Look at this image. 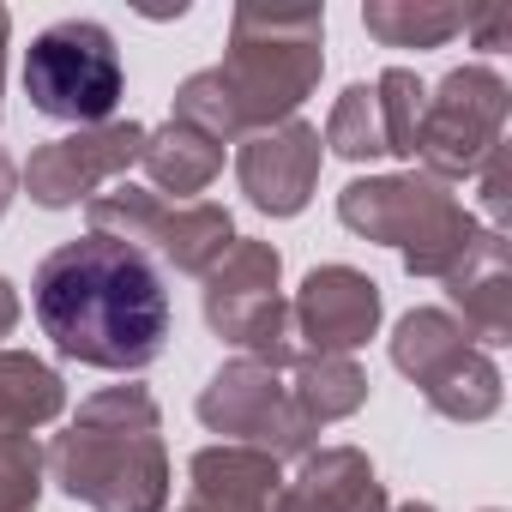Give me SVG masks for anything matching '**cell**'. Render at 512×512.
I'll return each mask as SVG.
<instances>
[{
	"mask_svg": "<svg viewBox=\"0 0 512 512\" xmlns=\"http://www.w3.org/2000/svg\"><path fill=\"white\" fill-rule=\"evenodd\" d=\"M464 31L476 37V49H506L512 43V7H482L464 19Z\"/></svg>",
	"mask_w": 512,
	"mask_h": 512,
	"instance_id": "d4e9b609",
	"label": "cell"
},
{
	"mask_svg": "<svg viewBox=\"0 0 512 512\" xmlns=\"http://www.w3.org/2000/svg\"><path fill=\"white\" fill-rule=\"evenodd\" d=\"M13 199H19V163H13L7 151H0V217L13 211Z\"/></svg>",
	"mask_w": 512,
	"mask_h": 512,
	"instance_id": "484cf974",
	"label": "cell"
},
{
	"mask_svg": "<svg viewBox=\"0 0 512 512\" xmlns=\"http://www.w3.org/2000/svg\"><path fill=\"white\" fill-rule=\"evenodd\" d=\"M392 512H434L428 500H404V506H392Z\"/></svg>",
	"mask_w": 512,
	"mask_h": 512,
	"instance_id": "f1b7e54d",
	"label": "cell"
},
{
	"mask_svg": "<svg viewBox=\"0 0 512 512\" xmlns=\"http://www.w3.org/2000/svg\"><path fill=\"white\" fill-rule=\"evenodd\" d=\"M320 163H326V145H320V127H308V121L266 127V133L241 139V151H235L241 193H247L253 211H266V217L308 211V199L320 187Z\"/></svg>",
	"mask_w": 512,
	"mask_h": 512,
	"instance_id": "4fadbf2b",
	"label": "cell"
},
{
	"mask_svg": "<svg viewBox=\"0 0 512 512\" xmlns=\"http://www.w3.org/2000/svg\"><path fill=\"white\" fill-rule=\"evenodd\" d=\"M13 326H19V290L13 278H0V338H13Z\"/></svg>",
	"mask_w": 512,
	"mask_h": 512,
	"instance_id": "4316f807",
	"label": "cell"
},
{
	"mask_svg": "<svg viewBox=\"0 0 512 512\" xmlns=\"http://www.w3.org/2000/svg\"><path fill=\"white\" fill-rule=\"evenodd\" d=\"M422 79L410 67H386L374 79V103H380V121H386V151L392 157H416V127H422Z\"/></svg>",
	"mask_w": 512,
	"mask_h": 512,
	"instance_id": "7402d4cb",
	"label": "cell"
},
{
	"mask_svg": "<svg viewBox=\"0 0 512 512\" xmlns=\"http://www.w3.org/2000/svg\"><path fill=\"white\" fill-rule=\"evenodd\" d=\"M67 410V380L25 356V350H0V428L7 434H37Z\"/></svg>",
	"mask_w": 512,
	"mask_h": 512,
	"instance_id": "ac0fdd59",
	"label": "cell"
},
{
	"mask_svg": "<svg viewBox=\"0 0 512 512\" xmlns=\"http://www.w3.org/2000/svg\"><path fill=\"white\" fill-rule=\"evenodd\" d=\"M205 326L223 344H235L247 362H266L278 374L302 356L284 302V253L272 241L235 235V247L205 272Z\"/></svg>",
	"mask_w": 512,
	"mask_h": 512,
	"instance_id": "5b68a950",
	"label": "cell"
},
{
	"mask_svg": "<svg viewBox=\"0 0 512 512\" xmlns=\"http://www.w3.org/2000/svg\"><path fill=\"white\" fill-rule=\"evenodd\" d=\"M488 512H494V506H488Z\"/></svg>",
	"mask_w": 512,
	"mask_h": 512,
	"instance_id": "f546056e",
	"label": "cell"
},
{
	"mask_svg": "<svg viewBox=\"0 0 512 512\" xmlns=\"http://www.w3.org/2000/svg\"><path fill=\"white\" fill-rule=\"evenodd\" d=\"M49 482L91 512H163L169 506V446L163 410L145 386H103L43 452Z\"/></svg>",
	"mask_w": 512,
	"mask_h": 512,
	"instance_id": "3957f363",
	"label": "cell"
},
{
	"mask_svg": "<svg viewBox=\"0 0 512 512\" xmlns=\"http://www.w3.org/2000/svg\"><path fill=\"white\" fill-rule=\"evenodd\" d=\"M392 368L416 380L428 410L446 422H488L506 398L494 356L476 350L470 332L446 308H410L392 326Z\"/></svg>",
	"mask_w": 512,
	"mask_h": 512,
	"instance_id": "52a82bcc",
	"label": "cell"
},
{
	"mask_svg": "<svg viewBox=\"0 0 512 512\" xmlns=\"http://www.w3.org/2000/svg\"><path fill=\"white\" fill-rule=\"evenodd\" d=\"M31 308L43 338H55L67 362L103 368V374H139L169 344V290L151 266V253L115 235L61 241L37 266Z\"/></svg>",
	"mask_w": 512,
	"mask_h": 512,
	"instance_id": "6da1fadb",
	"label": "cell"
},
{
	"mask_svg": "<svg viewBox=\"0 0 512 512\" xmlns=\"http://www.w3.org/2000/svg\"><path fill=\"white\" fill-rule=\"evenodd\" d=\"M464 7L452 0H368L362 7V25L374 43L386 49H440L464 31Z\"/></svg>",
	"mask_w": 512,
	"mask_h": 512,
	"instance_id": "ffe728a7",
	"label": "cell"
},
{
	"mask_svg": "<svg viewBox=\"0 0 512 512\" xmlns=\"http://www.w3.org/2000/svg\"><path fill=\"white\" fill-rule=\"evenodd\" d=\"M326 73V7H235L229 55L175 91V121L205 139H253L296 121Z\"/></svg>",
	"mask_w": 512,
	"mask_h": 512,
	"instance_id": "7a4b0ae2",
	"label": "cell"
},
{
	"mask_svg": "<svg viewBox=\"0 0 512 512\" xmlns=\"http://www.w3.org/2000/svg\"><path fill=\"white\" fill-rule=\"evenodd\" d=\"M43 500V446L37 434L0 428V512H37Z\"/></svg>",
	"mask_w": 512,
	"mask_h": 512,
	"instance_id": "603a6c76",
	"label": "cell"
},
{
	"mask_svg": "<svg viewBox=\"0 0 512 512\" xmlns=\"http://www.w3.org/2000/svg\"><path fill=\"white\" fill-rule=\"evenodd\" d=\"M320 145H332V151H338V157H350V163H368V157H392V151H386V121H380L374 85H350V91L332 103Z\"/></svg>",
	"mask_w": 512,
	"mask_h": 512,
	"instance_id": "44dd1931",
	"label": "cell"
},
{
	"mask_svg": "<svg viewBox=\"0 0 512 512\" xmlns=\"http://www.w3.org/2000/svg\"><path fill=\"white\" fill-rule=\"evenodd\" d=\"M506 79L494 67H452L428 97H422V127H416V157L422 175L434 181H464L488 163L494 145H506Z\"/></svg>",
	"mask_w": 512,
	"mask_h": 512,
	"instance_id": "9c48e42d",
	"label": "cell"
},
{
	"mask_svg": "<svg viewBox=\"0 0 512 512\" xmlns=\"http://www.w3.org/2000/svg\"><path fill=\"white\" fill-rule=\"evenodd\" d=\"M145 127L139 121H103V127H73L49 145L31 151V163L19 169V193H31L43 211H67V205H91L103 187H115L133 163H139Z\"/></svg>",
	"mask_w": 512,
	"mask_h": 512,
	"instance_id": "8fae6325",
	"label": "cell"
},
{
	"mask_svg": "<svg viewBox=\"0 0 512 512\" xmlns=\"http://www.w3.org/2000/svg\"><path fill=\"white\" fill-rule=\"evenodd\" d=\"M446 296H452L446 314L470 332L476 350L512 344V247H506L500 229H482L470 260L446 278Z\"/></svg>",
	"mask_w": 512,
	"mask_h": 512,
	"instance_id": "5bb4252c",
	"label": "cell"
},
{
	"mask_svg": "<svg viewBox=\"0 0 512 512\" xmlns=\"http://www.w3.org/2000/svg\"><path fill=\"white\" fill-rule=\"evenodd\" d=\"M278 488H284L278 458L217 440L187 458V500L175 512H272Z\"/></svg>",
	"mask_w": 512,
	"mask_h": 512,
	"instance_id": "9a60e30c",
	"label": "cell"
},
{
	"mask_svg": "<svg viewBox=\"0 0 512 512\" xmlns=\"http://www.w3.org/2000/svg\"><path fill=\"white\" fill-rule=\"evenodd\" d=\"M476 175H482V211H488V229L506 235V211H512V151L494 145L488 163H482Z\"/></svg>",
	"mask_w": 512,
	"mask_h": 512,
	"instance_id": "cb8c5ba5",
	"label": "cell"
},
{
	"mask_svg": "<svg viewBox=\"0 0 512 512\" xmlns=\"http://www.w3.org/2000/svg\"><path fill=\"white\" fill-rule=\"evenodd\" d=\"M139 169H145V181H151L157 193H175V205H187L193 193H205V187L223 175V145L169 115L163 127H145Z\"/></svg>",
	"mask_w": 512,
	"mask_h": 512,
	"instance_id": "e0dca14e",
	"label": "cell"
},
{
	"mask_svg": "<svg viewBox=\"0 0 512 512\" xmlns=\"http://www.w3.org/2000/svg\"><path fill=\"white\" fill-rule=\"evenodd\" d=\"M7 37H13V13L0 7V91H7Z\"/></svg>",
	"mask_w": 512,
	"mask_h": 512,
	"instance_id": "83f0119b",
	"label": "cell"
},
{
	"mask_svg": "<svg viewBox=\"0 0 512 512\" xmlns=\"http://www.w3.org/2000/svg\"><path fill=\"white\" fill-rule=\"evenodd\" d=\"M199 422L211 434H223V446H253L266 458H308L314 452V422L296 410L290 380L266 362H223L205 392H199Z\"/></svg>",
	"mask_w": 512,
	"mask_h": 512,
	"instance_id": "30bf717a",
	"label": "cell"
},
{
	"mask_svg": "<svg viewBox=\"0 0 512 512\" xmlns=\"http://www.w3.org/2000/svg\"><path fill=\"white\" fill-rule=\"evenodd\" d=\"M127 91V67L115 37L97 19H61L25 49V97L49 121L103 127Z\"/></svg>",
	"mask_w": 512,
	"mask_h": 512,
	"instance_id": "8992f818",
	"label": "cell"
},
{
	"mask_svg": "<svg viewBox=\"0 0 512 512\" xmlns=\"http://www.w3.org/2000/svg\"><path fill=\"white\" fill-rule=\"evenodd\" d=\"M338 223L356 229L362 241H380V247H398V260L410 278H452L470 247L482 241V223L464 211V199L422 175V169H404V175H362L338 193Z\"/></svg>",
	"mask_w": 512,
	"mask_h": 512,
	"instance_id": "277c9868",
	"label": "cell"
},
{
	"mask_svg": "<svg viewBox=\"0 0 512 512\" xmlns=\"http://www.w3.org/2000/svg\"><path fill=\"white\" fill-rule=\"evenodd\" d=\"M91 235H115L139 253H157L163 266H175L187 278H205L235 247V217L223 205H205V199L169 205L151 187L115 181L109 193L91 199Z\"/></svg>",
	"mask_w": 512,
	"mask_h": 512,
	"instance_id": "ba28073f",
	"label": "cell"
},
{
	"mask_svg": "<svg viewBox=\"0 0 512 512\" xmlns=\"http://www.w3.org/2000/svg\"><path fill=\"white\" fill-rule=\"evenodd\" d=\"M380 284L356 266H314L290 302L296 344L308 356H356L380 332Z\"/></svg>",
	"mask_w": 512,
	"mask_h": 512,
	"instance_id": "7c38bea8",
	"label": "cell"
},
{
	"mask_svg": "<svg viewBox=\"0 0 512 512\" xmlns=\"http://www.w3.org/2000/svg\"><path fill=\"white\" fill-rule=\"evenodd\" d=\"M272 512H392V500H386V482L374 476L368 452H356V446H320L278 488Z\"/></svg>",
	"mask_w": 512,
	"mask_h": 512,
	"instance_id": "2e32d148",
	"label": "cell"
},
{
	"mask_svg": "<svg viewBox=\"0 0 512 512\" xmlns=\"http://www.w3.org/2000/svg\"><path fill=\"white\" fill-rule=\"evenodd\" d=\"M290 398L314 428H326L368 404V374L356 368V356H308L302 350L290 362Z\"/></svg>",
	"mask_w": 512,
	"mask_h": 512,
	"instance_id": "d6986e66",
	"label": "cell"
}]
</instances>
